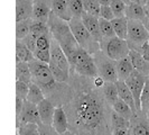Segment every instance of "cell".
I'll return each instance as SVG.
<instances>
[{
	"label": "cell",
	"instance_id": "cell-1",
	"mask_svg": "<svg viewBox=\"0 0 149 135\" xmlns=\"http://www.w3.org/2000/svg\"><path fill=\"white\" fill-rule=\"evenodd\" d=\"M47 27H48L52 37L58 43L63 52L65 53L67 60L70 62V65H71L76 53L81 50V47L75 41L74 36L71 32V28L68 26V22L56 17L53 13H51L48 20H47Z\"/></svg>",
	"mask_w": 149,
	"mask_h": 135
},
{
	"label": "cell",
	"instance_id": "cell-2",
	"mask_svg": "<svg viewBox=\"0 0 149 135\" xmlns=\"http://www.w3.org/2000/svg\"><path fill=\"white\" fill-rule=\"evenodd\" d=\"M76 117L85 127H97L102 120V106L95 98L85 95L76 104Z\"/></svg>",
	"mask_w": 149,
	"mask_h": 135
},
{
	"label": "cell",
	"instance_id": "cell-3",
	"mask_svg": "<svg viewBox=\"0 0 149 135\" xmlns=\"http://www.w3.org/2000/svg\"><path fill=\"white\" fill-rule=\"evenodd\" d=\"M68 26L71 28V32L74 36L75 41L77 42V44L80 45V47L82 50H84L85 52H88L91 55H93L94 53L100 51L99 42H97L91 36V34L85 28L81 17L73 16L71 18V20L68 22Z\"/></svg>",
	"mask_w": 149,
	"mask_h": 135
},
{
	"label": "cell",
	"instance_id": "cell-4",
	"mask_svg": "<svg viewBox=\"0 0 149 135\" xmlns=\"http://www.w3.org/2000/svg\"><path fill=\"white\" fill-rule=\"evenodd\" d=\"M99 44L100 51L112 61H118L123 58H127L130 51L127 41L117 36L103 37Z\"/></svg>",
	"mask_w": 149,
	"mask_h": 135
},
{
	"label": "cell",
	"instance_id": "cell-5",
	"mask_svg": "<svg viewBox=\"0 0 149 135\" xmlns=\"http://www.w3.org/2000/svg\"><path fill=\"white\" fill-rule=\"evenodd\" d=\"M30 73H31V82L36 83L40 88L46 90H52L55 88V80L53 78L52 72L47 63L34 60L28 62Z\"/></svg>",
	"mask_w": 149,
	"mask_h": 135
},
{
	"label": "cell",
	"instance_id": "cell-6",
	"mask_svg": "<svg viewBox=\"0 0 149 135\" xmlns=\"http://www.w3.org/2000/svg\"><path fill=\"white\" fill-rule=\"evenodd\" d=\"M149 39V32L146 30L142 22L128 19V33L127 41L130 50L140 52L141 46Z\"/></svg>",
	"mask_w": 149,
	"mask_h": 135
},
{
	"label": "cell",
	"instance_id": "cell-7",
	"mask_svg": "<svg viewBox=\"0 0 149 135\" xmlns=\"http://www.w3.org/2000/svg\"><path fill=\"white\" fill-rule=\"evenodd\" d=\"M71 68H74L75 71L79 75H84V77L97 78L99 75L93 56L88 52H85L82 49L76 53L74 60L71 64Z\"/></svg>",
	"mask_w": 149,
	"mask_h": 135
},
{
	"label": "cell",
	"instance_id": "cell-8",
	"mask_svg": "<svg viewBox=\"0 0 149 135\" xmlns=\"http://www.w3.org/2000/svg\"><path fill=\"white\" fill-rule=\"evenodd\" d=\"M93 60L97 67V75L104 80V82H116L118 80L114 61L107 58L101 51L93 54Z\"/></svg>",
	"mask_w": 149,
	"mask_h": 135
},
{
	"label": "cell",
	"instance_id": "cell-9",
	"mask_svg": "<svg viewBox=\"0 0 149 135\" xmlns=\"http://www.w3.org/2000/svg\"><path fill=\"white\" fill-rule=\"evenodd\" d=\"M146 80H147V77H145L143 75L139 73L136 70H134L131 72V75L125 80V83L127 84V87L129 88L132 97H134V105H136V108H137V112H141L140 97H141L142 89H143V86L146 83Z\"/></svg>",
	"mask_w": 149,
	"mask_h": 135
},
{
	"label": "cell",
	"instance_id": "cell-10",
	"mask_svg": "<svg viewBox=\"0 0 149 135\" xmlns=\"http://www.w3.org/2000/svg\"><path fill=\"white\" fill-rule=\"evenodd\" d=\"M17 122V126H19L20 124H39L40 118H39V114H38L37 105H34L27 100H24V106H22V110L18 117Z\"/></svg>",
	"mask_w": 149,
	"mask_h": 135
},
{
	"label": "cell",
	"instance_id": "cell-11",
	"mask_svg": "<svg viewBox=\"0 0 149 135\" xmlns=\"http://www.w3.org/2000/svg\"><path fill=\"white\" fill-rule=\"evenodd\" d=\"M49 52H51V61L55 65L64 70L65 72H70V62L67 60L65 53L63 52V50L61 49V46L58 45V43L54 39L51 38V47H49Z\"/></svg>",
	"mask_w": 149,
	"mask_h": 135
},
{
	"label": "cell",
	"instance_id": "cell-12",
	"mask_svg": "<svg viewBox=\"0 0 149 135\" xmlns=\"http://www.w3.org/2000/svg\"><path fill=\"white\" fill-rule=\"evenodd\" d=\"M51 13H52V9L48 6L47 0H34L33 1L31 20L47 24V20H48V17H49Z\"/></svg>",
	"mask_w": 149,
	"mask_h": 135
},
{
	"label": "cell",
	"instance_id": "cell-13",
	"mask_svg": "<svg viewBox=\"0 0 149 135\" xmlns=\"http://www.w3.org/2000/svg\"><path fill=\"white\" fill-rule=\"evenodd\" d=\"M81 19H82L85 28L91 34V36L94 38L97 42L100 43L101 39H102V35H101L100 27H99V18L95 17V16L90 15V14L84 11L82 15H81Z\"/></svg>",
	"mask_w": 149,
	"mask_h": 135
},
{
	"label": "cell",
	"instance_id": "cell-14",
	"mask_svg": "<svg viewBox=\"0 0 149 135\" xmlns=\"http://www.w3.org/2000/svg\"><path fill=\"white\" fill-rule=\"evenodd\" d=\"M38 114H39V118H40V123L47 125V126H52L53 122V115H54V110L55 107L53 106L51 100L48 99H43L39 104L37 105Z\"/></svg>",
	"mask_w": 149,
	"mask_h": 135
},
{
	"label": "cell",
	"instance_id": "cell-15",
	"mask_svg": "<svg viewBox=\"0 0 149 135\" xmlns=\"http://www.w3.org/2000/svg\"><path fill=\"white\" fill-rule=\"evenodd\" d=\"M52 127L57 134H63L68 129V123H67L66 114L62 107H56L53 115Z\"/></svg>",
	"mask_w": 149,
	"mask_h": 135
},
{
	"label": "cell",
	"instance_id": "cell-16",
	"mask_svg": "<svg viewBox=\"0 0 149 135\" xmlns=\"http://www.w3.org/2000/svg\"><path fill=\"white\" fill-rule=\"evenodd\" d=\"M128 58L131 61V64L134 67V70L138 71L139 73H141V75H143L145 77L148 78L149 62L142 58V55L140 53L137 52V51H134V50H130L129 54H128Z\"/></svg>",
	"mask_w": 149,
	"mask_h": 135
},
{
	"label": "cell",
	"instance_id": "cell-17",
	"mask_svg": "<svg viewBox=\"0 0 149 135\" xmlns=\"http://www.w3.org/2000/svg\"><path fill=\"white\" fill-rule=\"evenodd\" d=\"M33 0H16V22L31 18Z\"/></svg>",
	"mask_w": 149,
	"mask_h": 135
},
{
	"label": "cell",
	"instance_id": "cell-18",
	"mask_svg": "<svg viewBox=\"0 0 149 135\" xmlns=\"http://www.w3.org/2000/svg\"><path fill=\"white\" fill-rule=\"evenodd\" d=\"M51 9H52V13L56 17H58V18L67 22H70L71 18L73 17L70 8L67 6L66 0H52Z\"/></svg>",
	"mask_w": 149,
	"mask_h": 135
},
{
	"label": "cell",
	"instance_id": "cell-19",
	"mask_svg": "<svg viewBox=\"0 0 149 135\" xmlns=\"http://www.w3.org/2000/svg\"><path fill=\"white\" fill-rule=\"evenodd\" d=\"M114 83H116V87H117V90H118V97L121 100H123L131 108L132 112L136 115L138 112H137V108H136V105H134V97H132L129 88L127 87V84L125 83V81H120V80H117Z\"/></svg>",
	"mask_w": 149,
	"mask_h": 135
},
{
	"label": "cell",
	"instance_id": "cell-20",
	"mask_svg": "<svg viewBox=\"0 0 149 135\" xmlns=\"http://www.w3.org/2000/svg\"><path fill=\"white\" fill-rule=\"evenodd\" d=\"M114 65H116V70H117L118 80H120V81H125L134 71L131 61L128 56L121 59V60L114 61Z\"/></svg>",
	"mask_w": 149,
	"mask_h": 135
},
{
	"label": "cell",
	"instance_id": "cell-21",
	"mask_svg": "<svg viewBox=\"0 0 149 135\" xmlns=\"http://www.w3.org/2000/svg\"><path fill=\"white\" fill-rule=\"evenodd\" d=\"M125 16L128 19H134V20H140V22L146 18L143 7L138 4H134V2H129L126 5Z\"/></svg>",
	"mask_w": 149,
	"mask_h": 135
},
{
	"label": "cell",
	"instance_id": "cell-22",
	"mask_svg": "<svg viewBox=\"0 0 149 135\" xmlns=\"http://www.w3.org/2000/svg\"><path fill=\"white\" fill-rule=\"evenodd\" d=\"M111 25L113 27L114 35L117 37L126 39L128 33V18L127 17H119V18H113L111 20Z\"/></svg>",
	"mask_w": 149,
	"mask_h": 135
},
{
	"label": "cell",
	"instance_id": "cell-23",
	"mask_svg": "<svg viewBox=\"0 0 149 135\" xmlns=\"http://www.w3.org/2000/svg\"><path fill=\"white\" fill-rule=\"evenodd\" d=\"M35 59L34 54L22 41L16 42V63L17 62H30Z\"/></svg>",
	"mask_w": 149,
	"mask_h": 135
},
{
	"label": "cell",
	"instance_id": "cell-24",
	"mask_svg": "<svg viewBox=\"0 0 149 135\" xmlns=\"http://www.w3.org/2000/svg\"><path fill=\"white\" fill-rule=\"evenodd\" d=\"M43 99H45L43 89L39 86H37L36 83L30 82L28 84V94H27L26 100L34 104V105H38Z\"/></svg>",
	"mask_w": 149,
	"mask_h": 135
},
{
	"label": "cell",
	"instance_id": "cell-25",
	"mask_svg": "<svg viewBox=\"0 0 149 135\" xmlns=\"http://www.w3.org/2000/svg\"><path fill=\"white\" fill-rule=\"evenodd\" d=\"M16 80L26 83L31 82V73H30L28 62L16 63Z\"/></svg>",
	"mask_w": 149,
	"mask_h": 135
},
{
	"label": "cell",
	"instance_id": "cell-26",
	"mask_svg": "<svg viewBox=\"0 0 149 135\" xmlns=\"http://www.w3.org/2000/svg\"><path fill=\"white\" fill-rule=\"evenodd\" d=\"M112 106H113V110L117 112L118 115L122 116L123 118H126V120H130L134 116V114L132 112L131 108L123 100H121L120 98H118Z\"/></svg>",
	"mask_w": 149,
	"mask_h": 135
},
{
	"label": "cell",
	"instance_id": "cell-27",
	"mask_svg": "<svg viewBox=\"0 0 149 135\" xmlns=\"http://www.w3.org/2000/svg\"><path fill=\"white\" fill-rule=\"evenodd\" d=\"M103 94H104L105 100L113 105L114 101L118 99V90L114 82H104L103 84Z\"/></svg>",
	"mask_w": 149,
	"mask_h": 135
},
{
	"label": "cell",
	"instance_id": "cell-28",
	"mask_svg": "<svg viewBox=\"0 0 149 135\" xmlns=\"http://www.w3.org/2000/svg\"><path fill=\"white\" fill-rule=\"evenodd\" d=\"M48 67H49V70L52 72V75L55 81H57V82H66L68 80V73L65 72L64 70L60 69L57 65H55L52 61H49Z\"/></svg>",
	"mask_w": 149,
	"mask_h": 135
},
{
	"label": "cell",
	"instance_id": "cell-29",
	"mask_svg": "<svg viewBox=\"0 0 149 135\" xmlns=\"http://www.w3.org/2000/svg\"><path fill=\"white\" fill-rule=\"evenodd\" d=\"M31 19L22 20V22H16V38L18 41H22L29 34V25Z\"/></svg>",
	"mask_w": 149,
	"mask_h": 135
},
{
	"label": "cell",
	"instance_id": "cell-30",
	"mask_svg": "<svg viewBox=\"0 0 149 135\" xmlns=\"http://www.w3.org/2000/svg\"><path fill=\"white\" fill-rule=\"evenodd\" d=\"M100 7H101V5L97 2V0H83L84 11L90 15L95 16L97 18L100 15Z\"/></svg>",
	"mask_w": 149,
	"mask_h": 135
},
{
	"label": "cell",
	"instance_id": "cell-31",
	"mask_svg": "<svg viewBox=\"0 0 149 135\" xmlns=\"http://www.w3.org/2000/svg\"><path fill=\"white\" fill-rule=\"evenodd\" d=\"M99 27H100V32H101L102 38L116 36L114 32H113V27H112L111 25V20H107V19H103V18L99 17Z\"/></svg>",
	"mask_w": 149,
	"mask_h": 135
},
{
	"label": "cell",
	"instance_id": "cell-32",
	"mask_svg": "<svg viewBox=\"0 0 149 135\" xmlns=\"http://www.w3.org/2000/svg\"><path fill=\"white\" fill-rule=\"evenodd\" d=\"M17 134L18 135H39L38 133V125L37 124H20L17 126Z\"/></svg>",
	"mask_w": 149,
	"mask_h": 135
},
{
	"label": "cell",
	"instance_id": "cell-33",
	"mask_svg": "<svg viewBox=\"0 0 149 135\" xmlns=\"http://www.w3.org/2000/svg\"><path fill=\"white\" fill-rule=\"evenodd\" d=\"M66 2L72 15L75 17H81V15L84 13L83 0H66Z\"/></svg>",
	"mask_w": 149,
	"mask_h": 135
},
{
	"label": "cell",
	"instance_id": "cell-34",
	"mask_svg": "<svg viewBox=\"0 0 149 135\" xmlns=\"http://www.w3.org/2000/svg\"><path fill=\"white\" fill-rule=\"evenodd\" d=\"M140 103H141V112H146L149 116V79L146 80V83L143 86Z\"/></svg>",
	"mask_w": 149,
	"mask_h": 135
},
{
	"label": "cell",
	"instance_id": "cell-35",
	"mask_svg": "<svg viewBox=\"0 0 149 135\" xmlns=\"http://www.w3.org/2000/svg\"><path fill=\"white\" fill-rule=\"evenodd\" d=\"M110 7H111L114 18H119V17H126L125 16V10H126V4L122 0H111L110 2Z\"/></svg>",
	"mask_w": 149,
	"mask_h": 135
},
{
	"label": "cell",
	"instance_id": "cell-36",
	"mask_svg": "<svg viewBox=\"0 0 149 135\" xmlns=\"http://www.w3.org/2000/svg\"><path fill=\"white\" fill-rule=\"evenodd\" d=\"M51 33H44L39 35L36 39V49L38 50H49L51 47V39H49Z\"/></svg>",
	"mask_w": 149,
	"mask_h": 135
},
{
	"label": "cell",
	"instance_id": "cell-37",
	"mask_svg": "<svg viewBox=\"0 0 149 135\" xmlns=\"http://www.w3.org/2000/svg\"><path fill=\"white\" fill-rule=\"evenodd\" d=\"M112 125H113V129L114 128H129L130 127V123L129 120L123 118L122 116L118 115L114 112L112 114Z\"/></svg>",
	"mask_w": 149,
	"mask_h": 135
},
{
	"label": "cell",
	"instance_id": "cell-38",
	"mask_svg": "<svg viewBox=\"0 0 149 135\" xmlns=\"http://www.w3.org/2000/svg\"><path fill=\"white\" fill-rule=\"evenodd\" d=\"M28 84L29 83L16 80V97L20 98L22 100H26L27 94H28Z\"/></svg>",
	"mask_w": 149,
	"mask_h": 135
},
{
	"label": "cell",
	"instance_id": "cell-39",
	"mask_svg": "<svg viewBox=\"0 0 149 135\" xmlns=\"http://www.w3.org/2000/svg\"><path fill=\"white\" fill-rule=\"evenodd\" d=\"M33 54H34L35 60L40 61L43 63L48 64L49 61H51V52H49V50H38V49H36Z\"/></svg>",
	"mask_w": 149,
	"mask_h": 135
},
{
	"label": "cell",
	"instance_id": "cell-40",
	"mask_svg": "<svg viewBox=\"0 0 149 135\" xmlns=\"http://www.w3.org/2000/svg\"><path fill=\"white\" fill-rule=\"evenodd\" d=\"M100 18H103V19H107V20H112L114 18V15H113V11L110 6H101L100 7V15H99Z\"/></svg>",
	"mask_w": 149,
	"mask_h": 135
},
{
	"label": "cell",
	"instance_id": "cell-41",
	"mask_svg": "<svg viewBox=\"0 0 149 135\" xmlns=\"http://www.w3.org/2000/svg\"><path fill=\"white\" fill-rule=\"evenodd\" d=\"M36 39H37V38L35 37V36H33L31 34H28L26 37L22 39V42L29 49L31 52L34 53V51L36 50Z\"/></svg>",
	"mask_w": 149,
	"mask_h": 135
},
{
	"label": "cell",
	"instance_id": "cell-42",
	"mask_svg": "<svg viewBox=\"0 0 149 135\" xmlns=\"http://www.w3.org/2000/svg\"><path fill=\"white\" fill-rule=\"evenodd\" d=\"M130 135H149V128L142 124H137L132 127Z\"/></svg>",
	"mask_w": 149,
	"mask_h": 135
},
{
	"label": "cell",
	"instance_id": "cell-43",
	"mask_svg": "<svg viewBox=\"0 0 149 135\" xmlns=\"http://www.w3.org/2000/svg\"><path fill=\"white\" fill-rule=\"evenodd\" d=\"M38 125V133L39 135H58L52 126H47V125H44L42 123L37 124Z\"/></svg>",
	"mask_w": 149,
	"mask_h": 135
},
{
	"label": "cell",
	"instance_id": "cell-44",
	"mask_svg": "<svg viewBox=\"0 0 149 135\" xmlns=\"http://www.w3.org/2000/svg\"><path fill=\"white\" fill-rule=\"evenodd\" d=\"M139 53L141 54L142 58H143L145 60L148 61V62H149V39L141 46V49H140V52H139Z\"/></svg>",
	"mask_w": 149,
	"mask_h": 135
},
{
	"label": "cell",
	"instance_id": "cell-45",
	"mask_svg": "<svg viewBox=\"0 0 149 135\" xmlns=\"http://www.w3.org/2000/svg\"><path fill=\"white\" fill-rule=\"evenodd\" d=\"M22 106H24V100L20 98L16 97V120H18V117L22 112Z\"/></svg>",
	"mask_w": 149,
	"mask_h": 135
},
{
	"label": "cell",
	"instance_id": "cell-46",
	"mask_svg": "<svg viewBox=\"0 0 149 135\" xmlns=\"http://www.w3.org/2000/svg\"><path fill=\"white\" fill-rule=\"evenodd\" d=\"M113 135H130L129 128H114Z\"/></svg>",
	"mask_w": 149,
	"mask_h": 135
},
{
	"label": "cell",
	"instance_id": "cell-47",
	"mask_svg": "<svg viewBox=\"0 0 149 135\" xmlns=\"http://www.w3.org/2000/svg\"><path fill=\"white\" fill-rule=\"evenodd\" d=\"M131 2L138 4V5H140V6H142V7H145V6H147L148 0H131Z\"/></svg>",
	"mask_w": 149,
	"mask_h": 135
},
{
	"label": "cell",
	"instance_id": "cell-48",
	"mask_svg": "<svg viewBox=\"0 0 149 135\" xmlns=\"http://www.w3.org/2000/svg\"><path fill=\"white\" fill-rule=\"evenodd\" d=\"M97 2H99L101 6H110L111 0H97Z\"/></svg>",
	"mask_w": 149,
	"mask_h": 135
},
{
	"label": "cell",
	"instance_id": "cell-49",
	"mask_svg": "<svg viewBox=\"0 0 149 135\" xmlns=\"http://www.w3.org/2000/svg\"><path fill=\"white\" fill-rule=\"evenodd\" d=\"M142 22V24H143V26L146 27V30H148L149 32V17H146L143 20H141Z\"/></svg>",
	"mask_w": 149,
	"mask_h": 135
},
{
	"label": "cell",
	"instance_id": "cell-50",
	"mask_svg": "<svg viewBox=\"0 0 149 135\" xmlns=\"http://www.w3.org/2000/svg\"><path fill=\"white\" fill-rule=\"evenodd\" d=\"M58 135H74L72 132H70V131H66L65 133H63V134H58Z\"/></svg>",
	"mask_w": 149,
	"mask_h": 135
},
{
	"label": "cell",
	"instance_id": "cell-51",
	"mask_svg": "<svg viewBox=\"0 0 149 135\" xmlns=\"http://www.w3.org/2000/svg\"><path fill=\"white\" fill-rule=\"evenodd\" d=\"M122 1H123L126 5H127V4H129V2H131V0H122Z\"/></svg>",
	"mask_w": 149,
	"mask_h": 135
},
{
	"label": "cell",
	"instance_id": "cell-52",
	"mask_svg": "<svg viewBox=\"0 0 149 135\" xmlns=\"http://www.w3.org/2000/svg\"><path fill=\"white\" fill-rule=\"evenodd\" d=\"M147 79H149V75H148V78H147Z\"/></svg>",
	"mask_w": 149,
	"mask_h": 135
},
{
	"label": "cell",
	"instance_id": "cell-53",
	"mask_svg": "<svg viewBox=\"0 0 149 135\" xmlns=\"http://www.w3.org/2000/svg\"><path fill=\"white\" fill-rule=\"evenodd\" d=\"M16 135H18V134H17V133H16Z\"/></svg>",
	"mask_w": 149,
	"mask_h": 135
},
{
	"label": "cell",
	"instance_id": "cell-54",
	"mask_svg": "<svg viewBox=\"0 0 149 135\" xmlns=\"http://www.w3.org/2000/svg\"><path fill=\"white\" fill-rule=\"evenodd\" d=\"M33 1H34V0H33Z\"/></svg>",
	"mask_w": 149,
	"mask_h": 135
}]
</instances>
